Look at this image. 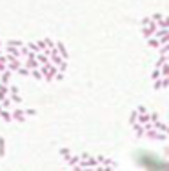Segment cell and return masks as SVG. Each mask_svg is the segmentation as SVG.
Instances as JSON below:
<instances>
[{
    "label": "cell",
    "mask_w": 169,
    "mask_h": 171,
    "mask_svg": "<svg viewBox=\"0 0 169 171\" xmlns=\"http://www.w3.org/2000/svg\"><path fill=\"white\" fill-rule=\"evenodd\" d=\"M138 164L144 166V168L155 169V171L167 169V164H166L162 158H158V157H155V155H147V153H142V155L138 157Z\"/></svg>",
    "instance_id": "1"
}]
</instances>
